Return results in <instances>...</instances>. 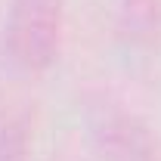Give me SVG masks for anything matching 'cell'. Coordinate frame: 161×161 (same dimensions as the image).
Segmentation results:
<instances>
[{
    "label": "cell",
    "mask_w": 161,
    "mask_h": 161,
    "mask_svg": "<svg viewBox=\"0 0 161 161\" xmlns=\"http://www.w3.org/2000/svg\"><path fill=\"white\" fill-rule=\"evenodd\" d=\"M62 34V0H13L3 25V56L25 71H43L59 53Z\"/></svg>",
    "instance_id": "cell-1"
},
{
    "label": "cell",
    "mask_w": 161,
    "mask_h": 161,
    "mask_svg": "<svg viewBox=\"0 0 161 161\" xmlns=\"http://www.w3.org/2000/svg\"><path fill=\"white\" fill-rule=\"evenodd\" d=\"M158 0H124L121 6V31L130 40H149L158 28Z\"/></svg>",
    "instance_id": "cell-4"
},
{
    "label": "cell",
    "mask_w": 161,
    "mask_h": 161,
    "mask_svg": "<svg viewBox=\"0 0 161 161\" xmlns=\"http://www.w3.org/2000/svg\"><path fill=\"white\" fill-rule=\"evenodd\" d=\"M28 124L16 105L0 99V161H28Z\"/></svg>",
    "instance_id": "cell-3"
},
{
    "label": "cell",
    "mask_w": 161,
    "mask_h": 161,
    "mask_svg": "<svg viewBox=\"0 0 161 161\" xmlns=\"http://www.w3.org/2000/svg\"><path fill=\"white\" fill-rule=\"evenodd\" d=\"M90 140L99 161H155V142L146 124L115 102L90 108Z\"/></svg>",
    "instance_id": "cell-2"
}]
</instances>
